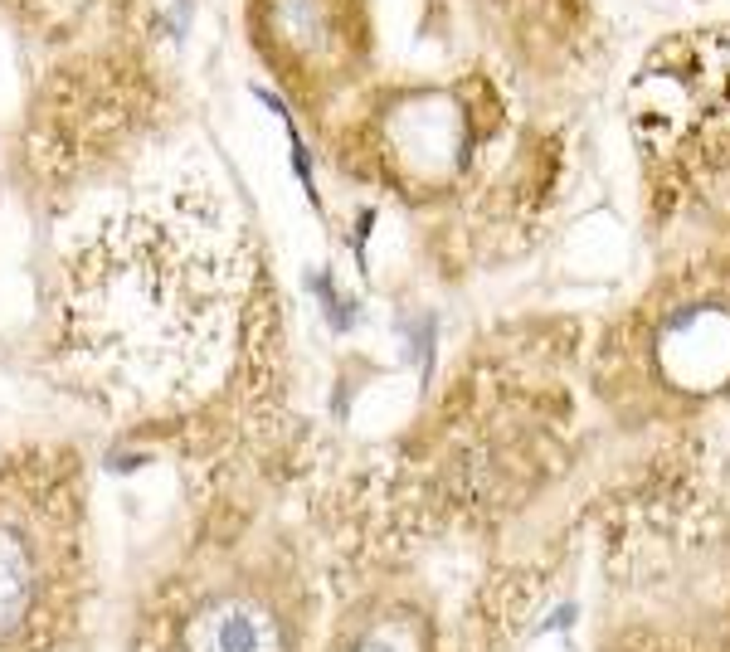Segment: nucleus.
Listing matches in <instances>:
<instances>
[{
	"mask_svg": "<svg viewBox=\"0 0 730 652\" xmlns=\"http://www.w3.org/2000/svg\"><path fill=\"white\" fill-rule=\"evenodd\" d=\"M244 293L239 214L185 166L107 204L64 249L59 351L107 409H176L224 370Z\"/></svg>",
	"mask_w": 730,
	"mask_h": 652,
	"instance_id": "nucleus-1",
	"label": "nucleus"
},
{
	"mask_svg": "<svg viewBox=\"0 0 730 652\" xmlns=\"http://www.w3.org/2000/svg\"><path fill=\"white\" fill-rule=\"evenodd\" d=\"M83 521L74 477L0 482V652H59L78 619Z\"/></svg>",
	"mask_w": 730,
	"mask_h": 652,
	"instance_id": "nucleus-2",
	"label": "nucleus"
}]
</instances>
